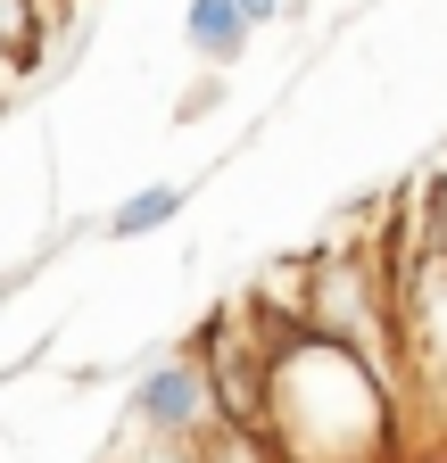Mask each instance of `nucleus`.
I'll list each match as a JSON object with an SVG mask.
<instances>
[{"label": "nucleus", "instance_id": "nucleus-1", "mask_svg": "<svg viewBox=\"0 0 447 463\" xmlns=\"http://www.w3.org/2000/svg\"><path fill=\"white\" fill-rule=\"evenodd\" d=\"M381 439V373L357 347L299 331L273 356V447L290 463H348Z\"/></svg>", "mask_w": 447, "mask_h": 463}, {"label": "nucleus", "instance_id": "nucleus-9", "mask_svg": "<svg viewBox=\"0 0 447 463\" xmlns=\"http://www.w3.org/2000/svg\"><path fill=\"white\" fill-rule=\"evenodd\" d=\"M25 75H33V67H25V58H9V50H0V99H9V91H17Z\"/></svg>", "mask_w": 447, "mask_h": 463}, {"label": "nucleus", "instance_id": "nucleus-3", "mask_svg": "<svg viewBox=\"0 0 447 463\" xmlns=\"http://www.w3.org/2000/svg\"><path fill=\"white\" fill-rule=\"evenodd\" d=\"M133 422L149 430V439H199V430H215V389H207V364L199 356H166L157 373H141V389H133Z\"/></svg>", "mask_w": 447, "mask_h": 463}, {"label": "nucleus", "instance_id": "nucleus-12", "mask_svg": "<svg viewBox=\"0 0 447 463\" xmlns=\"http://www.w3.org/2000/svg\"><path fill=\"white\" fill-rule=\"evenodd\" d=\"M0 307H9V281H0Z\"/></svg>", "mask_w": 447, "mask_h": 463}, {"label": "nucleus", "instance_id": "nucleus-10", "mask_svg": "<svg viewBox=\"0 0 447 463\" xmlns=\"http://www.w3.org/2000/svg\"><path fill=\"white\" fill-rule=\"evenodd\" d=\"M241 9H249L257 25H273V17H282V0H241Z\"/></svg>", "mask_w": 447, "mask_h": 463}, {"label": "nucleus", "instance_id": "nucleus-11", "mask_svg": "<svg viewBox=\"0 0 447 463\" xmlns=\"http://www.w3.org/2000/svg\"><path fill=\"white\" fill-rule=\"evenodd\" d=\"M149 463H191V455H149Z\"/></svg>", "mask_w": 447, "mask_h": 463}, {"label": "nucleus", "instance_id": "nucleus-2", "mask_svg": "<svg viewBox=\"0 0 447 463\" xmlns=\"http://www.w3.org/2000/svg\"><path fill=\"white\" fill-rule=\"evenodd\" d=\"M307 323L323 339L357 347V356L389 381L398 373V356H389V339H398V315H389V273L373 257H323L307 265Z\"/></svg>", "mask_w": 447, "mask_h": 463}, {"label": "nucleus", "instance_id": "nucleus-6", "mask_svg": "<svg viewBox=\"0 0 447 463\" xmlns=\"http://www.w3.org/2000/svg\"><path fill=\"white\" fill-rule=\"evenodd\" d=\"M175 215H183V191H175V183H149V191H133L117 215H108V241H141V232L175 223Z\"/></svg>", "mask_w": 447, "mask_h": 463}, {"label": "nucleus", "instance_id": "nucleus-8", "mask_svg": "<svg viewBox=\"0 0 447 463\" xmlns=\"http://www.w3.org/2000/svg\"><path fill=\"white\" fill-rule=\"evenodd\" d=\"M215 91H224L215 75H207V83H191V91H183V116H207V108H215Z\"/></svg>", "mask_w": 447, "mask_h": 463}, {"label": "nucleus", "instance_id": "nucleus-7", "mask_svg": "<svg viewBox=\"0 0 447 463\" xmlns=\"http://www.w3.org/2000/svg\"><path fill=\"white\" fill-rule=\"evenodd\" d=\"M423 241H431V257H447V174H439L431 199H423Z\"/></svg>", "mask_w": 447, "mask_h": 463}, {"label": "nucleus", "instance_id": "nucleus-4", "mask_svg": "<svg viewBox=\"0 0 447 463\" xmlns=\"http://www.w3.org/2000/svg\"><path fill=\"white\" fill-rule=\"evenodd\" d=\"M249 33H257V17L241 9V0H191L183 9V42H191V58H207V67H241Z\"/></svg>", "mask_w": 447, "mask_h": 463}, {"label": "nucleus", "instance_id": "nucleus-5", "mask_svg": "<svg viewBox=\"0 0 447 463\" xmlns=\"http://www.w3.org/2000/svg\"><path fill=\"white\" fill-rule=\"evenodd\" d=\"M50 25H59V9L50 0H0V50L9 58H42V42H50Z\"/></svg>", "mask_w": 447, "mask_h": 463}, {"label": "nucleus", "instance_id": "nucleus-13", "mask_svg": "<svg viewBox=\"0 0 447 463\" xmlns=\"http://www.w3.org/2000/svg\"><path fill=\"white\" fill-rule=\"evenodd\" d=\"M50 9H59V17H67V0H50Z\"/></svg>", "mask_w": 447, "mask_h": 463}]
</instances>
